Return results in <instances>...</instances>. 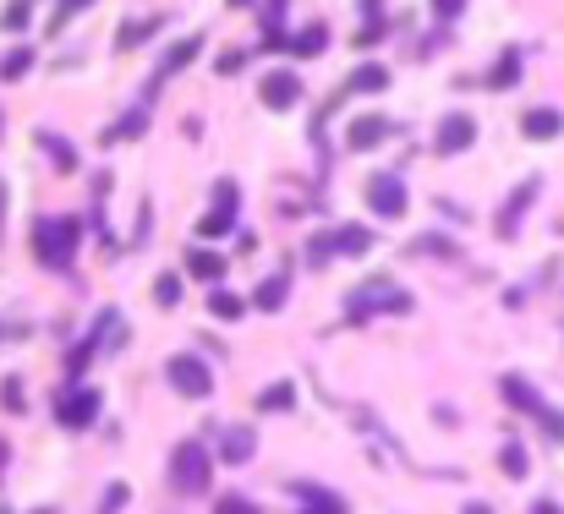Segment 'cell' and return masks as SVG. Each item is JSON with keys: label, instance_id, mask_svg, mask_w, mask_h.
<instances>
[{"label": "cell", "instance_id": "cell-1", "mask_svg": "<svg viewBox=\"0 0 564 514\" xmlns=\"http://www.w3.org/2000/svg\"><path fill=\"white\" fill-rule=\"evenodd\" d=\"M77 236H82V224L72 214H44L34 219V257L44 269H72V257H77Z\"/></svg>", "mask_w": 564, "mask_h": 514}, {"label": "cell", "instance_id": "cell-2", "mask_svg": "<svg viewBox=\"0 0 564 514\" xmlns=\"http://www.w3.org/2000/svg\"><path fill=\"white\" fill-rule=\"evenodd\" d=\"M372 312H411V296H405L395 279L379 274V279H367L362 291H351V301H346V317H351V323H367Z\"/></svg>", "mask_w": 564, "mask_h": 514}, {"label": "cell", "instance_id": "cell-3", "mask_svg": "<svg viewBox=\"0 0 564 514\" xmlns=\"http://www.w3.org/2000/svg\"><path fill=\"white\" fill-rule=\"evenodd\" d=\"M170 481H176L181 493H203V487H208V455H203V443H176Z\"/></svg>", "mask_w": 564, "mask_h": 514}, {"label": "cell", "instance_id": "cell-4", "mask_svg": "<svg viewBox=\"0 0 564 514\" xmlns=\"http://www.w3.org/2000/svg\"><path fill=\"white\" fill-rule=\"evenodd\" d=\"M405 181L395 175V170H379V175H367V208L379 214V219H400L405 214Z\"/></svg>", "mask_w": 564, "mask_h": 514}, {"label": "cell", "instance_id": "cell-5", "mask_svg": "<svg viewBox=\"0 0 564 514\" xmlns=\"http://www.w3.org/2000/svg\"><path fill=\"white\" fill-rule=\"evenodd\" d=\"M165 372H170V389H176V394H186V400H203V394L214 389V372H208L198 356H170V367H165Z\"/></svg>", "mask_w": 564, "mask_h": 514}, {"label": "cell", "instance_id": "cell-6", "mask_svg": "<svg viewBox=\"0 0 564 514\" xmlns=\"http://www.w3.org/2000/svg\"><path fill=\"white\" fill-rule=\"evenodd\" d=\"M55 416H60V427H88L93 416H99V389H77V383H67L55 400Z\"/></svg>", "mask_w": 564, "mask_h": 514}, {"label": "cell", "instance_id": "cell-7", "mask_svg": "<svg viewBox=\"0 0 564 514\" xmlns=\"http://www.w3.org/2000/svg\"><path fill=\"white\" fill-rule=\"evenodd\" d=\"M236 208H241V191H236V181H219V186H214V214L198 224V236H225L231 224H236Z\"/></svg>", "mask_w": 564, "mask_h": 514}, {"label": "cell", "instance_id": "cell-8", "mask_svg": "<svg viewBox=\"0 0 564 514\" xmlns=\"http://www.w3.org/2000/svg\"><path fill=\"white\" fill-rule=\"evenodd\" d=\"M472 137H477V121L466 115V110H450L444 126H438V153H466V148H472Z\"/></svg>", "mask_w": 564, "mask_h": 514}, {"label": "cell", "instance_id": "cell-9", "mask_svg": "<svg viewBox=\"0 0 564 514\" xmlns=\"http://www.w3.org/2000/svg\"><path fill=\"white\" fill-rule=\"evenodd\" d=\"M537 191H543V181H537V175H531V181H521V186L510 191V203L498 208V236H515V224H521V214L531 208V198H537Z\"/></svg>", "mask_w": 564, "mask_h": 514}, {"label": "cell", "instance_id": "cell-10", "mask_svg": "<svg viewBox=\"0 0 564 514\" xmlns=\"http://www.w3.org/2000/svg\"><path fill=\"white\" fill-rule=\"evenodd\" d=\"M258 93H263V105H269V110H291V105L302 99V82H296V72H269Z\"/></svg>", "mask_w": 564, "mask_h": 514}, {"label": "cell", "instance_id": "cell-11", "mask_svg": "<svg viewBox=\"0 0 564 514\" xmlns=\"http://www.w3.org/2000/svg\"><path fill=\"white\" fill-rule=\"evenodd\" d=\"M389 132H395V126H389L384 115H356V121H351V132H346V148H351V153H367L372 143H384Z\"/></svg>", "mask_w": 564, "mask_h": 514}, {"label": "cell", "instance_id": "cell-12", "mask_svg": "<svg viewBox=\"0 0 564 514\" xmlns=\"http://www.w3.org/2000/svg\"><path fill=\"white\" fill-rule=\"evenodd\" d=\"M219 455H225V465H247L258 455V432L253 427H225L219 432Z\"/></svg>", "mask_w": 564, "mask_h": 514}, {"label": "cell", "instance_id": "cell-13", "mask_svg": "<svg viewBox=\"0 0 564 514\" xmlns=\"http://www.w3.org/2000/svg\"><path fill=\"white\" fill-rule=\"evenodd\" d=\"M198 50H203V39H198V34H186V39H176V44L165 50V60H160V72H153V88H160V82H170V77H176V72L186 66V60L198 55Z\"/></svg>", "mask_w": 564, "mask_h": 514}, {"label": "cell", "instance_id": "cell-14", "mask_svg": "<svg viewBox=\"0 0 564 514\" xmlns=\"http://www.w3.org/2000/svg\"><path fill=\"white\" fill-rule=\"evenodd\" d=\"M498 394H505L510 405H521V410H537V416H543V400H537V389H531L526 378H515V372H505V378H498Z\"/></svg>", "mask_w": 564, "mask_h": 514}, {"label": "cell", "instance_id": "cell-15", "mask_svg": "<svg viewBox=\"0 0 564 514\" xmlns=\"http://www.w3.org/2000/svg\"><path fill=\"white\" fill-rule=\"evenodd\" d=\"M312 509H302V514H346V498H340V493H329V487H312V481H302V487H296Z\"/></svg>", "mask_w": 564, "mask_h": 514}, {"label": "cell", "instance_id": "cell-16", "mask_svg": "<svg viewBox=\"0 0 564 514\" xmlns=\"http://www.w3.org/2000/svg\"><path fill=\"white\" fill-rule=\"evenodd\" d=\"M186 274L203 279V284H219V279H225V257H214V252H186Z\"/></svg>", "mask_w": 564, "mask_h": 514}, {"label": "cell", "instance_id": "cell-17", "mask_svg": "<svg viewBox=\"0 0 564 514\" xmlns=\"http://www.w3.org/2000/svg\"><path fill=\"white\" fill-rule=\"evenodd\" d=\"M521 132H526V137H559V132H564V115H559V110H526Z\"/></svg>", "mask_w": 564, "mask_h": 514}, {"label": "cell", "instance_id": "cell-18", "mask_svg": "<svg viewBox=\"0 0 564 514\" xmlns=\"http://www.w3.org/2000/svg\"><path fill=\"white\" fill-rule=\"evenodd\" d=\"M334 246H340V257H367V252H372V230L346 224V230H334Z\"/></svg>", "mask_w": 564, "mask_h": 514}, {"label": "cell", "instance_id": "cell-19", "mask_svg": "<svg viewBox=\"0 0 564 514\" xmlns=\"http://www.w3.org/2000/svg\"><path fill=\"white\" fill-rule=\"evenodd\" d=\"M153 34H160V22H153V17H127V27L115 34V50H137V44L153 39Z\"/></svg>", "mask_w": 564, "mask_h": 514}, {"label": "cell", "instance_id": "cell-20", "mask_svg": "<svg viewBox=\"0 0 564 514\" xmlns=\"http://www.w3.org/2000/svg\"><path fill=\"white\" fill-rule=\"evenodd\" d=\"M39 148L50 153V165H55L60 175H72V170H77V153H72V143H67V137H50V132H39Z\"/></svg>", "mask_w": 564, "mask_h": 514}, {"label": "cell", "instance_id": "cell-21", "mask_svg": "<svg viewBox=\"0 0 564 514\" xmlns=\"http://www.w3.org/2000/svg\"><path fill=\"white\" fill-rule=\"evenodd\" d=\"M291 50H296L302 60H307V55H324V50H329V27H324V22H312V27H302V34L291 39Z\"/></svg>", "mask_w": 564, "mask_h": 514}, {"label": "cell", "instance_id": "cell-22", "mask_svg": "<svg viewBox=\"0 0 564 514\" xmlns=\"http://www.w3.org/2000/svg\"><path fill=\"white\" fill-rule=\"evenodd\" d=\"M515 82H521V50H505L498 66L488 72V88H515Z\"/></svg>", "mask_w": 564, "mask_h": 514}, {"label": "cell", "instance_id": "cell-23", "mask_svg": "<svg viewBox=\"0 0 564 514\" xmlns=\"http://www.w3.org/2000/svg\"><path fill=\"white\" fill-rule=\"evenodd\" d=\"M208 312L219 317V323H236V317L247 312V301H241L236 291H208Z\"/></svg>", "mask_w": 564, "mask_h": 514}, {"label": "cell", "instance_id": "cell-24", "mask_svg": "<svg viewBox=\"0 0 564 514\" xmlns=\"http://www.w3.org/2000/svg\"><path fill=\"white\" fill-rule=\"evenodd\" d=\"M286 296H291V284L274 274V279H263V284H258V296H253V301H258L263 312H279V307H286Z\"/></svg>", "mask_w": 564, "mask_h": 514}, {"label": "cell", "instance_id": "cell-25", "mask_svg": "<svg viewBox=\"0 0 564 514\" xmlns=\"http://www.w3.org/2000/svg\"><path fill=\"white\" fill-rule=\"evenodd\" d=\"M351 88H356V93H384V88H389V72H384V66H362V72L351 77Z\"/></svg>", "mask_w": 564, "mask_h": 514}, {"label": "cell", "instance_id": "cell-26", "mask_svg": "<svg viewBox=\"0 0 564 514\" xmlns=\"http://www.w3.org/2000/svg\"><path fill=\"white\" fill-rule=\"evenodd\" d=\"M143 126H148V110L137 105V110H127V115H121V121L110 126V143H115V137H137V132H143Z\"/></svg>", "mask_w": 564, "mask_h": 514}, {"label": "cell", "instance_id": "cell-27", "mask_svg": "<svg viewBox=\"0 0 564 514\" xmlns=\"http://www.w3.org/2000/svg\"><path fill=\"white\" fill-rule=\"evenodd\" d=\"M291 400H296L291 383H274V389H263V394H258V410H291Z\"/></svg>", "mask_w": 564, "mask_h": 514}, {"label": "cell", "instance_id": "cell-28", "mask_svg": "<svg viewBox=\"0 0 564 514\" xmlns=\"http://www.w3.org/2000/svg\"><path fill=\"white\" fill-rule=\"evenodd\" d=\"M153 301H160V307H176V301H181V274H160V279H153Z\"/></svg>", "mask_w": 564, "mask_h": 514}, {"label": "cell", "instance_id": "cell-29", "mask_svg": "<svg viewBox=\"0 0 564 514\" xmlns=\"http://www.w3.org/2000/svg\"><path fill=\"white\" fill-rule=\"evenodd\" d=\"M498 465H505V476H526V448L521 443H505V448H498Z\"/></svg>", "mask_w": 564, "mask_h": 514}, {"label": "cell", "instance_id": "cell-30", "mask_svg": "<svg viewBox=\"0 0 564 514\" xmlns=\"http://www.w3.org/2000/svg\"><path fill=\"white\" fill-rule=\"evenodd\" d=\"M27 66H34V55H27V50H12L6 60H0V77L17 82V77H27Z\"/></svg>", "mask_w": 564, "mask_h": 514}, {"label": "cell", "instance_id": "cell-31", "mask_svg": "<svg viewBox=\"0 0 564 514\" xmlns=\"http://www.w3.org/2000/svg\"><path fill=\"white\" fill-rule=\"evenodd\" d=\"M0 27H6V34H22L27 27V0H12V6L0 12Z\"/></svg>", "mask_w": 564, "mask_h": 514}, {"label": "cell", "instance_id": "cell-32", "mask_svg": "<svg viewBox=\"0 0 564 514\" xmlns=\"http://www.w3.org/2000/svg\"><path fill=\"white\" fill-rule=\"evenodd\" d=\"M334 252H340V246H334V236H318V241L307 246V263H312V269H324V263H329Z\"/></svg>", "mask_w": 564, "mask_h": 514}, {"label": "cell", "instance_id": "cell-33", "mask_svg": "<svg viewBox=\"0 0 564 514\" xmlns=\"http://www.w3.org/2000/svg\"><path fill=\"white\" fill-rule=\"evenodd\" d=\"M121 503H127V481H110V487H105V503H99V514H115Z\"/></svg>", "mask_w": 564, "mask_h": 514}, {"label": "cell", "instance_id": "cell-34", "mask_svg": "<svg viewBox=\"0 0 564 514\" xmlns=\"http://www.w3.org/2000/svg\"><path fill=\"white\" fill-rule=\"evenodd\" d=\"M214 514H258V509H253V498H219Z\"/></svg>", "mask_w": 564, "mask_h": 514}, {"label": "cell", "instance_id": "cell-35", "mask_svg": "<svg viewBox=\"0 0 564 514\" xmlns=\"http://www.w3.org/2000/svg\"><path fill=\"white\" fill-rule=\"evenodd\" d=\"M88 6V0H55V17H50V27H67V17L72 12H82Z\"/></svg>", "mask_w": 564, "mask_h": 514}, {"label": "cell", "instance_id": "cell-36", "mask_svg": "<svg viewBox=\"0 0 564 514\" xmlns=\"http://www.w3.org/2000/svg\"><path fill=\"white\" fill-rule=\"evenodd\" d=\"M384 34H389V27H384V22H379V17H372V22H367V27H356V44H379V39H384Z\"/></svg>", "mask_w": 564, "mask_h": 514}, {"label": "cell", "instance_id": "cell-37", "mask_svg": "<svg viewBox=\"0 0 564 514\" xmlns=\"http://www.w3.org/2000/svg\"><path fill=\"white\" fill-rule=\"evenodd\" d=\"M0 400H6V410H22V400H27V394H22V383H17V378H6V389H0Z\"/></svg>", "mask_w": 564, "mask_h": 514}, {"label": "cell", "instance_id": "cell-38", "mask_svg": "<svg viewBox=\"0 0 564 514\" xmlns=\"http://www.w3.org/2000/svg\"><path fill=\"white\" fill-rule=\"evenodd\" d=\"M433 12H438V22H455L466 12V0H433Z\"/></svg>", "mask_w": 564, "mask_h": 514}, {"label": "cell", "instance_id": "cell-39", "mask_svg": "<svg viewBox=\"0 0 564 514\" xmlns=\"http://www.w3.org/2000/svg\"><path fill=\"white\" fill-rule=\"evenodd\" d=\"M219 72H225V77L241 72V50H225V55H219Z\"/></svg>", "mask_w": 564, "mask_h": 514}, {"label": "cell", "instance_id": "cell-40", "mask_svg": "<svg viewBox=\"0 0 564 514\" xmlns=\"http://www.w3.org/2000/svg\"><path fill=\"white\" fill-rule=\"evenodd\" d=\"M531 514H564V509H559L553 498H537V503H531Z\"/></svg>", "mask_w": 564, "mask_h": 514}, {"label": "cell", "instance_id": "cell-41", "mask_svg": "<svg viewBox=\"0 0 564 514\" xmlns=\"http://www.w3.org/2000/svg\"><path fill=\"white\" fill-rule=\"evenodd\" d=\"M460 514H493V503H466Z\"/></svg>", "mask_w": 564, "mask_h": 514}, {"label": "cell", "instance_id": "cell-42", "mask_svg": "<svg viewBox=\"0 0 564 514\" xmlns=\"http://www.w3.org/2000/svg\"><path fill=\"white\" fill-rule=\"evenodd\" d=\"M0 214H6V181H0Z\"/></svg>", "mask_w": 564, "mask_h": 514}, {"label": "cell", "instance_id": "cell-43", "mask_svg": "<svg viewBox=\"0 0 564 514\" xmlns=\"http://www.w3.org/2000/svg\"><path fill=\"white\" fill-rule=\"evenodd\" d=\"M34 514H55V509H34Z\"/></svg>", "mask_w": 564, "mask_h": 514}]
</instances>
